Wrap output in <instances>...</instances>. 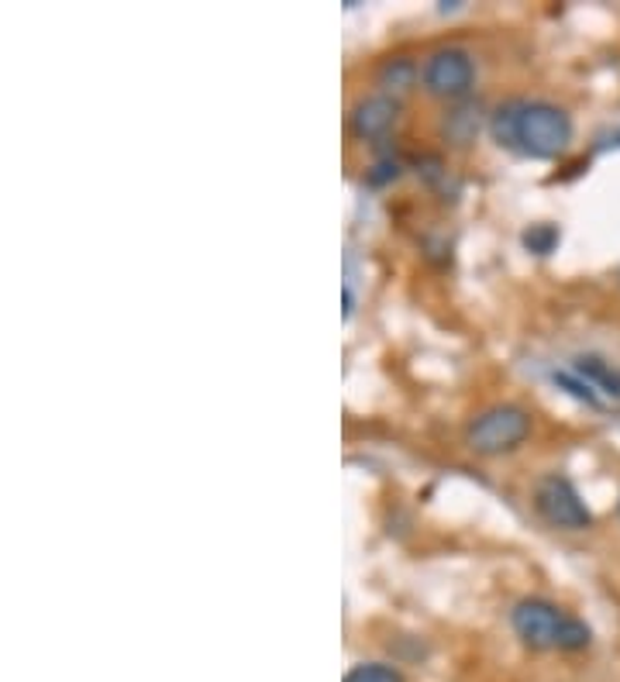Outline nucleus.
Masks as SVG:
<instances>
[{
    "instance_id": "nucleus-1",
    "label": "nucleus",
    "mask_w": 620,
    "mask_h": 682,
    "mask_svg": "<svg viewBox=\"0 0 620 682\" xmlns=\"http://www.w3.org/2000/svg\"><path fill=\"white\" fill-rule=\"evenodd\" d=\"M493 135L500 145L535 159H551L572 142V121L562 107L545 101H510L493 114Z\"/></svg>"
},
{
    "instance_id": "nucleus-2",
    "label": "nucleus",
    "mask_w": 620,
    "mask_h": 682,
    "mask_svg": "<svg viewBox=\"0 0 620 682\" xmlns=\"http://www.w3.org/2000/svg\"><path fill=\"white\" fill-rule=\"evenodd\" d=\"M514 631L531 648H562L579 651L589 644V628L582 620L562 613L545 600H520L514 607Z\"/></svg>"
},
{
    "instance_id": "nucleus-3",
    "label": "nucleus",
    "mask_w": 620,
    "mask_h": 682,
    "mask_svg": "<svg viewBox=\"0 0 620 682\" xmlns=\"http://www.w3.org/2000/svg\"><path fill=\"white\" fill-rule=\"evenodd\" d=\"M527 431H531V417L527 411H520L517 403H496V407H486L483 414H476V421L469 424V448L479 455H500L517 448Z\"/></svg>"
},
{
    "instance_id": "nucleus-4",
    "label": "nucleus",
    "mask_w": 620,
    "mask_h": 682,
    "mask_svg": "<svg viewBox=\"0 0 620 682\" xmlns=\"http://www.w3.org/2000/svg\"><path fill=\"white\" fill-rule=\"evenodd\" d=\"M535 507L551 527H562V531H586L593 524V514L566 476H545L535 489Z\"/></svg>"
},
{
    "instance_id": "nucleus-5",
    "label": "nucleus",
    "mask_w": 620,
    "mask_h": 682,
    "mask_svg": "<svg viewBox=\"0 0 620 682\" xmlns=\"http://www.w3.org/2000/svg\"><path fill=\"white\" fill-rule=\"evenodd\" d=\"M473 76H476V66H473L469 52H462V49H438L434 55H427L424 70H421L424 90L434 93V97H462V93H469Z\"/></svg>"
},
{
    "instance_id": "nucleus-6",
    "label": "nucleus",
    "mask_w": 620,
    "mask_h": 682,
    "mask_svg": "<svg viewBox=\"0 0 620 682\" xmlns=\"http://www.w3.org/2000/svg\"><path fill=\"white\" fill-rule=\"evenodd\" d=\"M396 121V101L390 97H365L352 114V132L359 138H380L393 128Z\"/></svg>"
},
{
    "instance_id": "nucleus-7",
    "label": "nucleus",
    "mask_w": 620,
    "mask_h": 682,
    "mask_svg": "<svg viewBox=\"0 0 620 682\" xmlns=\"http://www.w3.org/2000/svg\"><path fill=\"white\" fill-rule=\"evenodd\" d=\"M576 376H582L600 400H620V372L597 355L576 359Z\"/></svg>"
},
{
    "instance_id": "nucleus-8",
    "label": "nucleus",
    "mask_w": 620,
    "mask_h": 682,
    "mask_svg": "<svg viewBox=\"0 0 620 682\" xmlns=\"http://www.w3.org/2000/svg\"><path fill=\"white\" fill-rule=\"evenodd\" d=\"M345 682H403V675L390 665H380V662H369V665H355Z\"/></svg>"
},
{
    "instance_id": "nucleus-9",
    "label": "nucleus",
    "mask_w": 620,
    "mask_h": 682,
    "mask_svg": "<svg viewBox=\"0 0 620 682\" xmlns=\"http://www.w3.org/2000/svg\"><path fill=\"white\" fill-rule=\"evenodd\" d=\"M524 245L538 256H548L551 248L558 245V231L551 225H535L531 231H524Z\"/></svg>"
},
{
    "instance_id": "nucleus-10",
    "label": "nucleus",
    "mask_w": 620,
    "mask_h": 682,
    "mask_svg": "<svg viewBox=\"0 0 620 682\" xmlns=\"http://www.w3.org/2000/svg\"><path fill=\"white\" fill-rule=\"evenodd\" d=\"M380 80H383L386 86H396V90H403V86H411V80H414V66H411L407 59H393L390 66H383Z\"/></svg>"
}]
</instances>
